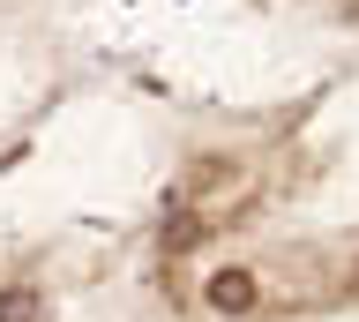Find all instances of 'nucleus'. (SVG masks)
<instances>
[{"label":"nucleus","instance_id":"f257e3e1","mask_svg":"<svg viewBox=\"0 0 359 322\" xmlns=\"http://www.w3.org/2000/svg\"><path fill=\"white\" fill-rule=\"evenodd\" d=\"M210 307H224V315H240V307H255V285H247L240 270H217V277H210Z\"/></svg>","mask_w":359,"mask_h":322},{"label":"nucleus","instance_id":"f03ea898","mask_svg":"<svg viewBox=\"0 0 359 322\" xmlns=\"http://www.w3.org/2000/svg\"><path fill=\"white\" fill-rule=\"evenodd\" d=\"M30 315H38L30 293H0V322H30Z\"/></svg>","mask_w":359,"mask_h":322}]
</instances>
